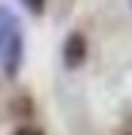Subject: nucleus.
<instances>
[{
  "instance_id": "obj_1",
  "label": "nucleus",
  "mask_w": 132,
  "mask_h": 135,
  "mask_svg": "<svg viewBox=\"0 0 132 135\" xmlns=\"http://www.w3.org/2000/svg\"><path fill=\"white\" fill-rule=\"evenodd\" d=\"M24 63V33L12 9L0 6V66L6 78H15Z\"/></svg>"
},
{
  "instance_id": "obj_2",
  "label": "nucleus",
  "mask_w": 132,
  "mask_h": 135,
  "mask_svg": "<svg viewBox=\"0 0 132 135\" xmlns=\"http://www.w3.org/2000/svg\"><path fill=\"white\" fill-rule=\"evenodd\" d=\"M87 60V39L81 33H69L63 42V66L66 69H78Z\"/></svg>"
},
{
  "instance_id": "obj_3",
  "label": "nucleus",
  "mask_w": 132,
  "mask_h": 135,
  "mask_svg": "<svg viewBox=\"0 0 132 135\" xmlns=\"http://www.w3.org/2000/svg\"><path fill=\"white\" fill-rule=\"evenodd\" d=\"M21 6H24L30 15H42L45 12V0H21Z\"/></svg>"
},
{
  "instance_id": "obj_4",
  "label": "nucleus",
  "mask_w": 132,
  "mask_h": 135,
  "mask_svg": "<svg viewBox=\"0 0 132 135\" xmlns=\"http://www.w3.org/2000/svg\"><path fill=\"white\" fill-rule=\"evenodd\" d=\"M12 135H45L39 126H18V129H12Z\"/></svg>"
}]
</instances>
